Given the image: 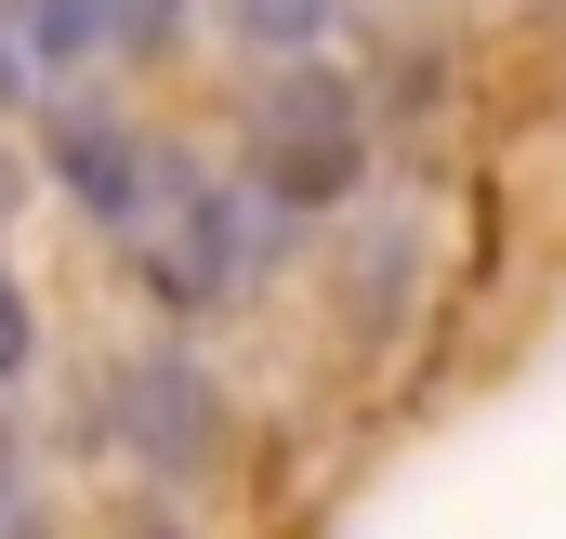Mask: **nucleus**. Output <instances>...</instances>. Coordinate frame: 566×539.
Masks as SVG:
<instances>
[{"instance_id": "obj_1", "label": "nucleus", "mask_w": 566, "mask_h": 539, "mask_svg": "<svg viewBox=\"0 0 566 539\" xmlns=\"http://www.w3.org/2000/svg\"><path fill=\"white\" fill-rule=\"evenodd\" d=\"M53 184L119 237V264H133L158 303H224L238 276L264 264V211H251L238 184H211L198 158L145 145L133 119H106V106H66V119H53Z\"/></svg>"}, {"instance_id": "obj_2", "label": "nucleus", "mask_w": 566, "mask_h": 539, "mask_svg": "<svg viewBox=\"0 0 566 539\" xmlns=\"http://www.w3.org/2000/svg\"><path fill=\"white\" fill-rule=\"evenodd\" d=\"M356 171H369V106H356V80H329L316 53L277 66V80L251 93V184H264V211H329V198H356Z\"/></svg>"}, {"instance_id": "obj_3", "label": "nucleus", "mask_w": 566, "mask_h": 539, "mask_svg": "<svg viewBox=\"0 0 566 539\" xmlns=\"http://www.w3.org/2000/svg\"><path fill=\"white\" fill-rule=\"evenodd\" d=\"M106 421H119V461L158 474V487H198L211 461H224V395L158 342V356H119V382H106Z\"/></svg>"}, {"instance_id": "obj_4", "label": "nucleus", "mask_w": 566, "mask_h": 539, "mask_svg": "<svg viewBox=\"0 0 566 539\" xmlns=\"http://www.w3.org/2000/svg\"><path fill=\"white\" fill-rule=\"evenodd\" d=\"M106 53V0H0V80L13 93H53Z\"/></svg>"}, {"instance_id": "obj_5", "label": "nucleus", "mask_w": 566, "mask_h": 539, "mask_svg": "<svg viewBox=\"0 0 566 539\" xmlns=\"http://www.w3.org/2000/svg\"><path fill=\"white\" fill-rule=\"evenodd\" d=\"M224 13H238V40H251V53L303 66V53L329 40V13H343V0H224Z\"/></svg>"}, {"instance_id": "obj_6", "label": "nucleus", "mask_w": 566, "mask_h": 539, "mask_svg": "<svg viewBox=\"0 0 566 539\" xmlns=\"http://www.w3.org/2000/svg\"><path fill=\"white\" fill-rule=\"evenodd\" d=\"M185 40V0H106V53H171Z\"/></svg>"}, {"instance_id": "obj_7", "label": "nucleus", "mask_w": 566, "mask_h": 539, "mask_svg": "<svg viewBox=\"0 0 566 539\" xmlns=\"http://www.w3.org/2000/svg\"><path fill=\"white\" fill-rule=\"evenodd\" d=\"M40 369V303L13 289V264H0V382H27Z\"/></svg>"}, {"instance_id": "obj_8", "label": "nucleus", "mask_w": 566, "mask_h": 539, "mask_svg": "<svg viewBox=\"0 0 566 539\" xmlns=\"http://www.w3.org/2000/svg\"><path fill=\"white\" fill-rule=\"evenodd\" d=\"M27 500V434H13V408H0V514Z\"/></svg>"}, {"instance_id": "obj_9", "label": "nucleus", "mask_w": 566, "mask_h": 539, "mask_svg": "<svg viewBox=\"0 0 566 539\" xmlns=\"http://www.w3.org/2000/svg\"><path fill=\"white\" fill-rule=\"evenodd\" d=\"M0 539H53V514H27V500H13V514H0Z\"/></svg>"}, {"instance_id": "obj_10", "label": "nucleus", "mask_w": 566, "mask_h": 539, "mask_svg": "<svg viewBox=\"0 0 566 539\" xmlns=\"http://www.w3.org/2000/svg\"><path fill=\"white\" fill-rule=\"evenodd\" d=\"M0 224H13V158H0Z\"/></svg>"}]
</instances>
